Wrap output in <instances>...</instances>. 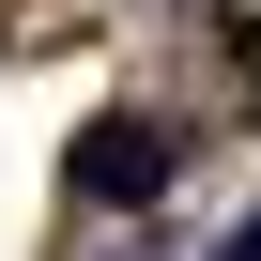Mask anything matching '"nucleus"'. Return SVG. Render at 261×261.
Segmentation results:
<instances>
[{
    "mask_svg": "<svg viewBox=\"0 0 261 261\" xmlns=\"http://www.w3.org/2000/svg\"><path fill=\"white\" fill-rule=\"evenodd\" d=\"M62 185H77V200H108V215H139V200H169V185H185V139H169L154 108H108V123H77Z\"/></svg>",
    "mask_w": 261,
    "mask_h": 261,
    "instance_id": "f257e3e1",
    "label": "nucleus"
}]
</instances>
